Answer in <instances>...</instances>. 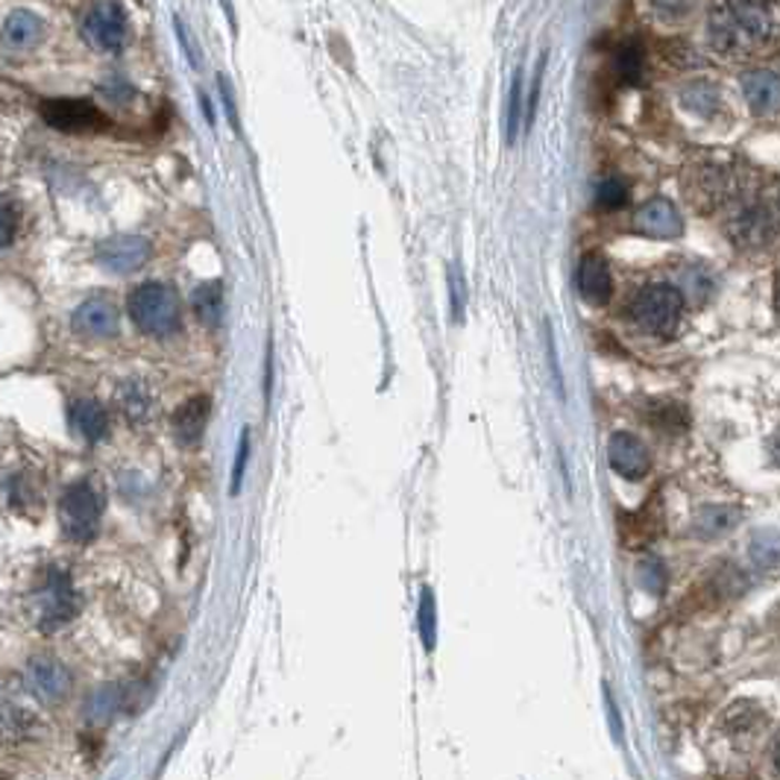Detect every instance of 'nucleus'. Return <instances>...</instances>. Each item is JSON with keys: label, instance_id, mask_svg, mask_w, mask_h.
I'll list each match as a JSON object with an SVG mask.
<instances>
[{"label": "nucleus", "instance_id": "2", "mask_svg": "<svg viewBox=\"0 0 780 780\" xmlns=\"http://www.w3.org/2000/svg\"><path fill=\"white\" fill-rule=\"evenodd\" d=\"M132 323L150 337H171L182 326L180 296L164 282H144L130 294Z\"/></svg>", "mask_w": 780, "mask_h": 780}, {"label": "nucleus", "instance_id": "32", "mask_svg": "<svg viewBox=\"0 0 780 780\" xmlns=\"http://www.w3.org/2000/svg\"><path fill=\"white\" fill-rule=\"evenodd\" d=\"M176 36H180V41H182V50H189L191 65H197V50H194V44H191L189 33L182 30V21H180V18H176Z\"/></svg>", "mask_w": 780, "mask_h": 780}, {"label": "nucleus", "instance_id": "23", "mask_svg": "<svg viewBox=\"0 0 780 780\" xmlns=\"http://www.w3.org/2000/svg\"><path fill=\"white\" fill-rule=\"evenodd\" d=\"M121 705V690H115V687H100L94 696L89 698V705H85V713H89L91 722H109L112 716H115V710Z\"/></svg>", "mask_w": 780, "mask_h": 780}, {"label": "nucleus", "instance_id": "3", "mask_svg": "<svg viewBox=\"0 0 780 780\" xmlns=\"http://www.w3.org/2000/svg\"><path fill=\"white\" fill-rule=\"evenodd\" d=\"M683 296L672 285H649L634 296L631 321L655 337H672L681 326Z\"/></svg>", "mask_w": 780, "mask_h": 780}, {"label": "nucleus", "instance_id": "24", "mask_svg": "<svg viewBox=\"0 0 780 780\" xmlns=\"http://www.w3.org/2000/svg\"><path fill=\"white\" fill-rule=\"evenodd\" d=\"M417 622H419V637L426 642V649H435V596L432 590H423L419 596V610H417Z\"/></svg>", "mask_w": 780, "mask_h": 780}, {"label": "nucleus", "instance_id": "22", "mask_svg": "<svg viewBox=\"0 0 780 780\" xmlns=\"http://www.w3.org/2000/svg\"><path fill=\"white\" fill-rule=\"evenodd\" d=\"M681 100L683 107L692 109L696 115H713L716 109H719V91H716L713 85H707V82H692V85H687Z\"/></svg>", "mask_w": 780, "mask_h": 780}, {"label": "nucleus", "instance_id": "18", "mask_svg": "<svg viewBox=\"0 0 780 780\" xmlns=\"http://www.w3.org/2000/svg\"><path fill=\"white\" fill-rule=\"evenodd\" d=\"M41 36H44V21L36 12H27V9L12 12L7 18V24H3V41H7L9 50L36 48Z\"/></svg>", "mask_w": 780, "mask_h": 780}, {"label": "nucleus", "instance_id": "27", "mask_svg": "<svg viewBox=\"0 0 780 780\" xmlns=\"http://www.w3.org/2000/svg\"><path fill=\"white\" fill-rule=\"evenodd\" d=\"M731 526H733L731 508H707L701 510V517H698V528L707 534L725 531V528H731Z\"/></svg>", "mask_w": 780, "mask_h": 780}, {"label": "nucleus", "instance_id": "12", "mask_svg": "<svg viewBox=\"0 0 780 780\" xmlns=\"http://www.w3.org/2000/svg\"><path fill=\"white\" fill-rule=\"evenodd\" d=\"M608 460H610V467H614L619 476L631 478V482L642 478L651 469L649 449L642 446V440H637L634 435H628V432H616V435L610 437Z\"/></svg>", "mask_w": 780, "mask_h": 780}, {"label": "nucleus", "instance_id": "28", "mask_svg": "<svg viewBox=\"0 0 780 780\" xmlns=\"http://www.w3.org/2000/svg\"><path fill=\"white\" fill-rule=\"evenodd\" d=\"M246 458H250V432H241V444H239V458H235V469H232V493L241 490V482H244V469H246Z\"/></svg>", "mask_w": 780, "mask_h": 780}, {"label": "nucleus", "instance_id": "31", "mask_svg": "<svg viewBox=\"0 0 780 780\" xmlns=\"http://www.w3.org/2000/svg\"><path fill=\"white\" fill-rule=\"evenodd\" d=\"M18 232V221H16V209L12 205H3V246L12 244V239H16Z\"/></svg>", "mask_w": 780, "mask_h": 780}, {"label": "nucleus", "instance_id": "11", "mask_svg": "<svg viewBox=\"0 0 780 780\" xmlns=\"http://www.w3.org/2000/svg\"><path fill=\"white\" fill-rule=\"evenodd\" d=\"M634 230L649 235V239H678L683 232L681 212L669 200L655 197L634 214Z\"/></svg>", "mask_w": 780, "mask_h": 780}, {"label": "nucleus", "instance_id": "34", "mask_svg": "<svg viewBox=\"0 0 780 780\" xmlns=\"http://www.w3.org/2000/svg\"><path fill=\"white\" fill-rule=\"evenodd\" d=\"M778 303H780V287H778Z\"/></svg>", "mask_w": 780, "mask_h": 780}, {"label": "nucleus", "instance_id": "9", "mask_svg": "<svg viewBox=\"0 0 780 780\" xmlns=\"http://www.w3.org/2000/svg\"><path fill=\"white\" fill-rule=\"evenodd\" d=\"M778 232H780L778 217L769 212V205H760V203L742 205V209L733 214V221L728 223V235H731L737 244L754 246V250L757 246L772 244V241L778 239Z\"/></svg>", "mask_w": 780, "mask_h": 780}, {"label": "nucleus", "instance_id": "25", "mask_svg": "<svg viewBox=\"0 0 780 780\" xmlns=\"http://www.w3.org/2000/svg\"><path fill=\"white\" fill-rule=\"evenodd\" d=\"M625 203H628V189H625L622 180L599 182V189H596V205H599V209L616 212V209H622Z\"/></svg>", "mask_w": 780, "mask_h": 780}, {"label": "nucleus", "instance_id": "7", "mask_svg": "<svg viewBox=\"0 0 780 780\" xmlns=\"http://www.w3.org/2000/svg\"><path fill=\"white\" fill-rule=\"evenodd\" d=\"M150 253H153L150 241L141 235H112V239L100 241L94 259L109 273H135L150 262Z\"/></svg>", "mask_w": 780, "mask_h": 780}, {"label": "nucleus", "instance_id": "8", "mask_svg": "<svg viewBox=\"0 0 780 780\" xmlns=\"http://www.w3.org/2000/svg\"><path fill=\"white\" fill-rule=\"evenodd\" d=\"M82 36L98 50H118L126 36V16L115 0H100L82 21Z\"/></svg>", "mask_w": 780, "mask_h": 780}, {"label": "nucleus", "instance_id": "21", "mask_svg": "<svg viewBox=\"0 0 780 780\" xmlns=\"http://www.w3.org/2000/svg\"><path fill=\"white\" fill-rule=\"evenodd\" d=\"M642 68H646V57H642L640 41H625L622 48L616 50L614 71L622 82H640Z\"/></svg>", "mask_w": 780, "mask_h": 780}, {"label": "nucleus", "instance_id": "1", "mask_svg": "<svg viewBox=\"0 0 780 780\" xmlns=\"http://www.w3.org/2000/svg\"><path fill=\"white\" fill-rule=\"evenodd\" d=\"M707 36L725 57L763 53L780 41V3L774 0H722L710 12Z\"/></svg>", "mask_w": 780, "mask_h": 780}, {"label": "nucleus", "instance_id": "19", "mask_svg": "<svg viewBox=\"0 0 780 780\" xmlns=\"http://www.w3.org/2000/svg\"><path fill=\"white\" fill-rule=\"evenodd\" d=\"M191 303H194V312H197L200 323L209 328H217L223 323V285L217 280L214 282H205V285H200L197 291H194V296H191Z\"/></svg>", "mask_w": 780, "mask_h": 780}, {"label": "nucleus", "instance_id": "10", "mask_svg": "<svg viewBox=\"0 0 780 780\" xmlns=\"http://www.w3.org/2000/svg\"><path fill=\"white\" fill-rule=\"evenodd\" d=\"M27 683L39 701L44 705H57L71 690V675L59 660L53 657H33L27 666Z\"/></svg>", "mask_w": 780, "mask_h": 780}, {"label": "nucleus", "instance_id": "14", "mask_svg": "<svg viewBox=\"0 0 780 780\" xmlns=\"http://www.w3.org/2000/svg\"><path fill=\"white\" fill-rule=\"evenodd\" d=\"M575 280H578V294L590 305H605L614 294V276H610V267L601 253L584 255Z\"/></svg>", "mask_w": 780, "mask_h": 780}, {"label": "nucleus", "instance_id": "20", "mask_svg": "<svg viewBox=\"0 0 780 780\" xmlns=\"http://www.w3.org/2000/svg\"><path fill=\"white\" fill-rule=\"evenodd\" d=\"M118 399H121V411L130 423H144L150 417V391L139 378H130L126 385H121Z\"/></svg>", "mask_w": 780, "mask_h": 780}, {"label": "nucleus", "instance_id": "29", "mask_svg": "<svg viewBox=\"0 0 780 780\" xmlns=\"http://www.w3.org/2000/svg\"><path fill=\"white\" fill-rule=\"evenodd\" d=\"M640 578L646 581V587L655 592L663 590V564H657V560H646L640 569Z\"/></svg>", "mask_w": 780, "mask_h": 780}, {"label": "nucleus", "instance_id": "4", "mask_svg": "<svg viewBox=\"0 0 780 780\" xmlns=\"http://www.w3.org/2000/svg\"><path fill=\"white\" fill-rule=\"evenodd\" d=\"M100 517H103V499L100 493L91 487V482H74L62 493L59 502V523L62 531L77 543L91 540L98 534Z\"/></svg>", "mask_w": 780, "mask_h": 780}, {"label": "nucleus", "instance_id": "30", "mask_svg": "<svg viewBox=\"0 0 780 780\" xmlns=\"http://www.w3.org/2000/svg\"><path fill=\"white\" fill-rule=\"evenodd\" d=\"M449 294H452V312H455V323H460L464 321V303H467V294H464V287H460L458 273H452L449 276Z\"/></svg>", "mask_w": 780, "mask_h": 780}, {"label": "nucleus", "instance_id": "5", "mask_svg": "<svg viewBox=\"0 0 780 780\" xmlns=\"http://www.w3.org/2000/svg\"><path fill=\"white\" fill-rule=\"evenodd\" d=\"M77 614H80V596H77L74 584L65 573L50 569L44 578V590L39 592V601H36V619L44 631H53V628L71 622Z\"/></svg>", "mask_w": 780, "mask_h": 780}, {"label": "nucleus", "instance_id": "26", "mask_svg": "<svg viewBox=\"0 0 780 780\" xmlns=\"http://www.w3.org/2000/svg\"><path fill=\"white\" fill-rule=\"evenodd\" d=\"M526 118V107H523V71H517L514 85H510V107H508V139L517 141L519 121Z\"/></svg>", "mask_w": 780, "mask_h": 780}, {"label": "nucleus", "instance_id": "6", "mask_svg": "<svg viewBox=\"0 0 780 780\" xmlns=\"http://www.w3.org/2000/svg\"><path fill=\"white\" fill-rule=\"evenodd\" d=\"M41 118L59 132H98L107 126V118L98 107H91L89 100H44L41 103Z\"/></svg>", "mask_w": 780, "mask_h": 780}, {"label": "nucleus", "instance_id": "33", "mask_svg": "<svg viewBox=\"0 0 780 780\" xmlns=\"http://www.w3.org/2000/svg\"><path fill=\"white\" fill-rule=\"evenodd\" d=\"M774 766H778V772H780V737L778 742H774Z\"/></svg>", "mask_w": 780, "mask_h": 780}, {"label": "nucleus", "instance_id": "16", "mask_svg": "<svg viewBox=\"0 0 780 780\" xmlns=\"http://www.w3.org/2000/svg\"><path fill=\"white\" fill-rule=\"evenodd\" d=\"M209 411H212V399L205 394L191 396V399H185L176 408V414H173V435H176V440L182 446L200 444L205 423H209Z\"/></svg>", "mask_w": 780, "mask_h": 780}, {"label": "nucleus", "instance_id": "17", "mask_svg": "<svg viewBox=\"0 0 780 780\" xmlns=\"http://www.w3.org/2000/svg\"><path fill=\"white\" fill-rule=\"evenodd\" d=\"M68 419H71L77 435H80L82 440H89V444L103 440L109 432V414L98 399H74L71 408H68Z\"/></svg>", "mask_w": 780, "mask_h": 780}, {"label": "nucleus", "instance_id": "15", "mask_svg": "<svg viewBox=\"0 0 780 780\" xmlns=\"http://www.w3.org/2000/svg\"><path fill=\"white\" fill-rule=\"evenodd\" d=\"M742 94L754 115H772L780 109V74L774 71H748L742 77Z\"/></svg>", "mask_w": 780, "mask_h": 780}, {"label": "nucleus", "instance_id": "13", "mask_svg": "<svg viewBox=\"0 0 780 780\" xmlns=\"http://www.w3.org/2000/svg\"><path fill=\"white\" fill-rule=\"evenodd\" d=\"M71 323L82 337H112L118 332V308L107 296H91L77 308Z\"/></svg>", "mask_w": 780, "mask_h": 780}]
</instances>
